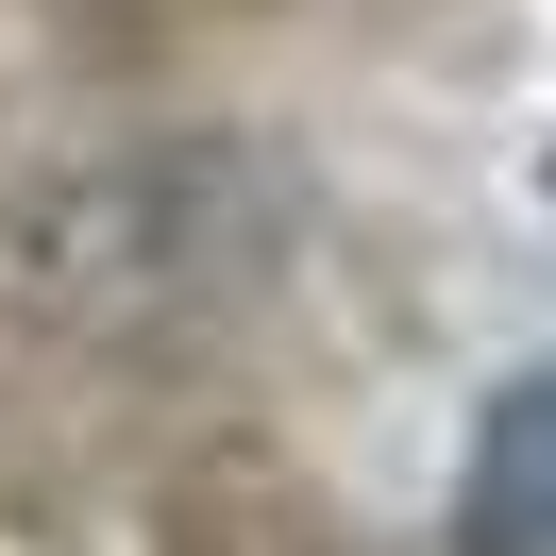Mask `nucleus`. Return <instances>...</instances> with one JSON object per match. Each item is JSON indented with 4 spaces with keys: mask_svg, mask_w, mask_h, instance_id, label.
<instances>
[{
    "mask_svg": "<svg viewBox=\"0 0 556 556\" xmlns=\"http://www.w3.org/2000/svg\"><path fill=\"white\" fill-rule=\"evenodd\" d=\"M455 540H472V556H556V371L489 405L472 489H455Z\"/></svg>",
    "mask_w": 556,
    "mask_h": 556,
    "instance_id": "1",
    "label": "nucleus"
}]
</instances>
